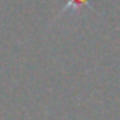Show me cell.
I'll use <instances>...</instances> for the list:
<instances>
[{
    "label": "cell",
    "instance_id": "obj_1",
    "mask_svg": "<svg viewBox=\"0 0 120 120\" xmlns=\"http://www.w3.org/2000/svg\"><path fill=\"white\" fill-rule=\"evenodd\" d=\"M81 5H90V0H68V4L63 7V10L58 13V17L64 15L69 8H79ZM58 17H56V18H58Z\"/></svg>",
    "mask_w": 120,
    "mask_h": 120
}]
</instances>
